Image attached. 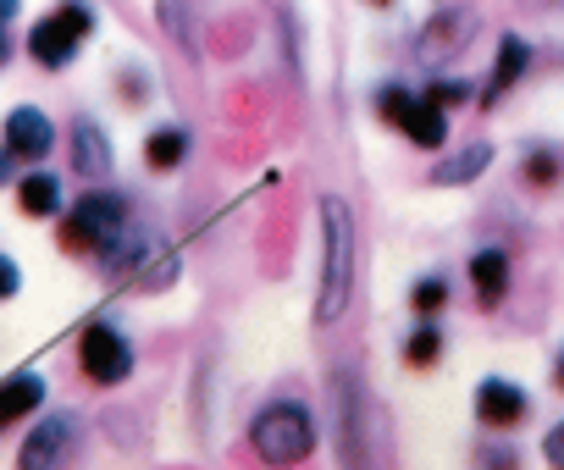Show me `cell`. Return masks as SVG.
Wrapping results in <instances>:
<instances>
[{
  "label": "cell",
  "mask_w": 564,
  "mask_h": 470,
  "mask_svg": "<svg viewBox=\"0 0 564 470\" xmlns=\"http://www.w3.org/2000/svg\"><path fill=\"white\" fill-rule=\"evenodd\" d=\"M333 431H338V464L344 470H377V404H371V387L355 365H338L333 382Z\"/></svg>",
  "instance_id": "cell-2"
},
{
  "label": "cell",
  "mask_w": 564,
  "mask_h": 470,
  "mask_svg": "<svg viewBox=\"0 0 564 470\" xmlns=\"http://www.w3.org/2000/svg\"><path fill=\"white\" fill-rule=\"evenodd\" d=\"M553 387H558V393H564V349H558V354H553Z\"/></svg>",
  "instance_id": "cell-29"
},
{
  "label": "cell",
  "mask_w": 564,
  "mask_h": 470,
  "mask_svg": "<svg viewBox=\"0 0 564 470\" xmlns=\"http://www.w3.org/2000/svg\"><path fill=\"white\" fill-rule=\"evenodd\" d=\"M476 34H481V18H476L470 7H448V12H437V18L421 29V40H415V62H421V67L459 62L465 45H470Z\"/></svg>",
  "instance_id": "cell-8"
},
{
  "label": "cell",
  "mask_w": 564,
  "mask_h": 470,
  "mask_svg": "<svg viewBox=\"0 0 564 470\" xmlns=\"http://www.w3.org/2000/svg\"><path fill=\"white\" fill-rule=\"evenodd\" d=\"M0 62H7V23H0Z\"/></svg>",
  "instance_id": "cell-31"
},
{
  "label": "cell",
  "mask_w": 564,
  "mask_h": 470,
  "mask_svg": "<svg viewBox=\"0 0 564 470\" xmlns=\"http://www.w3.org/2000/svg\"><path fill=\"white\" fill-rule=\"evenodd\" d=\"M355 299V210L338 194H322V283H316V327H333Z\"/></svg>",
  "instance_id": "cell-1"
},
{
  "label": "cell",
  "mask_w": 564,
  "mask_h": 470,
  "mask_svg": "<svg viewBox=\"0 0 564 470\" xmlns=\"http://www.w3.org/2000/svg\"><path fill=\"white\" fill-rule=\"evenodd\" d=\"M18 7H23V0H0V23H12V18H18Z\"/></svg>",
  "instance_id": "cell-30"
},
{
  "label": "cell",
  "mask_w": 564,
  "mask_h": 470,
  "mask_svg": "<svg viewBox=\"0 0 564 470\" xmlns=\"http://www.w3.org/2000/svg\"><path fill=\"white\" fill-rule=\"evenodd\" d=\"M520 183L536 188V194L558 188V183H564V150H558V144H525V155H520Z\"/></svg>",
  "instance_id": "cell-20"
},
{
  "label": "cell",
  "mask_w": 564,
  "mask_h": 470,
  "mask_svg": "<svg viewBox=\"0 0 564 470\" xmlns=\"http://www.w3.org/2000/svg\"><path fill=\"white\" fill-rule=\"evenodd\" d=\"M67 139H73L67 155H73V172H78V177H95V183L111 177V133H106L95 117H73V133H67Z\"/></svg>",
  "instance_id": "cell-11"
},
{
  "label": "cell",
  "mask_w": 564,
  "mask_h": 470,
  "mask_svg": "<svg viewBox=\"0 0 564 470\" xmlns=\"http://www.w3.org/2000/svg\"><path fill=\"white\" fill-rule=\"evenodd\" d=\"M0 183H18V155L0 144Z\"/></svg>",
  "instance_id": "cell-28"
},
{
  "label": "cell",
  "mask_w": 564,
  "mask_h": 470,
  "mask_svg": "<svg viewBox=\"0 0 564 470\" xmlns=\"http://www.w3.org/2000/svg\"><path fill=\"white\" fill-rule=\"evenodd\" d=\"M399 133H404L415 150H443V144H448V111H443V106H432V100L421 95V100L404 111Z\"/></svg>",
  "instance_id": "cell-18"
},
{
  "label": "cell",
  "mask_w": 564,
  "mask_h": 470,
  "mask_svg": "<svg viewBox=\"0 0 564 470\" xmlns=\"http://www.w3.org/2000/svg\"><path fill=\"white\" fill-rule=\"evenodd\" d=\"M249 442L271 470H294L300 459L316 453V415L300 398H271L254 420H249Z\"/></svg>",
  "instance_id": "cell-3"
},
{
  "label": "cell",
  "mask_w": 564,
  "mask_h": 470,
  "mask_svg": "<svg viewBox=\"0 0 564 470\" xmlns=\"http://www.w3.org/2000/svg\"><path fill=\"white\" fill-rule=\"evenodd\" d=\"M188 150H194V133H188L183 122L150 128V139H144V166H150V172H177V166L188 161Z\"/></svg>",
  "instance_id": "cell-19"
},
{
  "label": "cell",
  "mask_w": 564,
  "mask_h": 470,
  "mask_svg": "<svg viewBox=\"0 0 564 470\" xmlns=\"http://www.w3.org/2000/svg\"><path fill=\"white\" fill-rule=\"evenodd\" d=\"M122 221H133V199L117 194V188H95V194H78L73 210H62V227L56 239L67 255H95L106 232H117Z\"/></svg>",
  "instance_id": "cell-4"
},
{
  "label": "cell",
  "mask_w": 564,
  "mask_h": 470,
  "mask_svg": "<svg viewBox=\"0 0 564 470\" xmlns=\"http://www.w3.org/2000/svg\"><path fill=\"white\" fill-rule=\"evenodd\" d=\"M476 459H481V470H520V448L514 442H487Z\"/></svg>",
  "instance_id": "cell-25"
},
{
  "label": "cell",
  "mask_w": 564,
  "mask_h": 470,
  "mask_svg": "<svg viewBox=\"0 0 564 470\" xmlns=\"http://www.w3.org/2000/svg\"><path fill=\"white\" fill-rule=\"evenodd\" d=\"M415 100H421V95H415L410 84H382V89H377V117L399 128V122H404V111H410Z\"/></svg>",
  "instance_id": "cell-24"
},
{
  "label": "cell",
  "mask_w": 564,
  "mask_h": 470,
  "mask_svg": "<svg viewBox=\"0 0 564 470\" xmlns=\"http://www.w3.org/2000/svg\"><path fill=\"white\" fill-rule=\"evenodd\" d=\"M78 437H84V426H78L73 409L40 415V420L29 426L23 448H18V470H67L73 453H78Z\"/></svg>",
  "instance_id": "cell-7"
},
{
  "label": "cell",
  "mask_w": 564,
  "mask_h": 470,
  "mask_svg": "<svg viewBox=\"0 0 564 470\" xmlns=\"http://www.w3.org/2000/svg\"><path fill=\"white\" fill-rule=\"evenodd\" d=\"M0 144H7L18 161H45L56 150V122L40 111V106H12L7 111V128H0Z\"/></svg>",
  "instance_id": "cell-10"
},
{
  "label": "cell",
  "mask_w": 564,
  "mask_h": 470,
  "mask_svg": "<svg viewBox=\"0 0 564 470\" xmlns=\"http://www.w3.org/2000/svg\"><path fill=\"white\" fill-rule=\"evenodd\" d=\"M78 365H84V376L100 382V387L128 382V376H133V343H128V332H122L111 316L89 321V327L78 332Z\"/></svg>",
  "instance_id": "cell-6"
},
{
  "label": "cell",
  "mask_w": 564,
  "mask_h": 470,
  "mask_svg": "<svg viewBox=\"0 0 564 470\" xmlns=\"http://www.w3.org/2000/svg\"><path fill=\"white\" fill-rule=\"evenodd\" d=\"M199 18H205V0H155L161 34H166L177 51H188V56H199Z\"/></svg>",
  "instance_id": "cell-16"
},
{
  "label": "cell",
  "mask_w": 564,
  "mask_h": 470,
  "mask_svg": "<svg viewBox=\"0 0 564 470\" xmlns=\"http://www.w3.org/2000/svg\"><path fill=\"white\" fill-rule=\"evenodd\" d=\"M95 7L89 0H62V7H51L40 23H34V34H29V56L45 67V73H62L73 56H78V45L95 34Z\"/></svg>",
  "instance_id": "cell-5"
},
{
  "label": "cell",
  "mask_w": 564,
  "mask_h": 470,
  "mask_svg": "<svg viewBox=\"0 0 564 470\" xmlns=\"http://www.w3.org/2000/svg\"><path fill=\"white\" fill-rule=\"evenodd\" d=\"M18 294H23V266L12 255H0V305L18 299Z\"/></svg>",
  "instance_id": "cell-26"
},
{
  "label": "cell",
  "mask_w": 564,
  "mask_h": 470,
  "mask_svg": "<svg viewBox=\"0 0 564 470\" xmlns=\"http://www.w3.org/2000/svg\"><path fill=\"white\" fill-rule=\"evenodd\" d=\"M487 166H492V144L476 139V144H459V150L437 155V161H432V183H437V188H465V183H476Z\"/></svg>",
  "instance_id": "cell-15"
},
{
  "label": "cell",
  "mask_w": 564,
  "mask_h": 470,
  "mask_svg": "<svg viewBox=\"0 0 564 470\" xmlns=\"http://www.w3.org/2000/svg\"><path fill=\"white\" fill-rule=\"evenodd\" d=\"M40 404H45V376H40V371L0 376V431H12L18 420H29Z\"/></svg>",
  "instance_id": "cell-14"
},
{
  "label": "cell",
  "mask_w": 564,
  "mask_h": 470,
  "mask_svg": "<svg viewBox=\"0 0 564 470\" xmlns=\"http://www.w3.org/2000/svg\"><path fill=\"white\" fill-rule=\"evenodd\" d=\"M443 349H448V332H443L437 316H421V321L410 327V338H404V360H410L415 371H432V365L443 360Z\"/></svg>",
  "instance_id": "cell-21"
},
{
  "label": "cell",
  "mask_w": 564,
  "mask_h": 470,
  "mask_svg": "<svg viewBox=\"0 0 564 470\" xmlns=\"http://www.w3.org/2000/svg\"><path fill=\"white\" fill-rule=\"evenodd\" d=\"M371 7H399V0H371Z\"/></svg>",
  "instance_id": "cell-32"
},
{
  "label": "cell",
  "mask_w": 564,
  "mask_h": 470,
  "mask_svg": "<svg viewBox=\"0 0 564 470\" xmlns=\"http://www.w3.org/2000/svg\"><path fill=\"white\" fill-rule=\"evenodd\" d=\"M525 67H531V45H525L520 34H503V40H498V67H492L487 89H476V106H481V111H492V106L520 84V73H525Z\"/></svg>",
  "instance_id": "cell-12"
},
{
  "label": "cell",
  "mask_w": 564,
  "mask_h": 470,
  "mask_svg": "<svg viewBox=\"0 0 564 470\" xmlns=\"http://www.w3.org/2000/svg\"><path fill=\"white\" fill-rule=\"evenodd\" d=\"M410 305H415V316H437V310L448 305V277H443V272H426V277H415V288H410Z\"/></svg>",
  "instance_id": "cell-22"
},
{
  "label": "cell",
  "mask_w": 564,
  "mask_h": 470,
  "mask_svg": "<svg viewBox=\"0 0 564 470\" xmlns=\"http://www.w3.org/2000/svg\"><path fill=\"white\" fill-rule=\"evenodd\" d=\"M542 459H547L553 470H564V420L547 426V437H542Z\"/></svg>",
  "instance_id": "cell-27"
},
{
  "label": "cell",
  "mask_w": 564,
  "mask_h": 470,
  "mask_svg": "<svg viewBox=\"0 0 564 470\" xmlns=\"http://www.w3.org/2000/svg\"><path fill=\"white\" fill-rule=\"evenodd\" d=\"M465 272H470V283H476V305H481V310L503 305V294H509V255H503V250H476Z\"/></svg>",
  "instance_id": "cell-17"
},
{
  "label": "cell",
  "mask_w": 564,
  "mask_h": 470,
  "mask_svg": "<svg viewBox=\"0 0 564 470\" xmlns=\"http://www.w3.org/2000/svg\"><path fill=\"white\" fill-rule=\"evenodd\" d=\"M421 95H426L432 106H443V111H454V106H476V84H465V78H432Z\"/></svg>",
  "instance_id": "cell-23"
},
{
  "label": "cell",
  "mask_w": 564,
  "mask_h": 470,
  "mask_svg": "<svg viewBox=\"0 0 564 470\" xmlns=\"http://www.w3.org/2000/svg\"><path fill=\"white\" fill-rule=\"evenodd\" d=\"M12 188H18V210H23L29 221H51V216L67 210V188H62L56 172H23Z\"/></svg>",
  "instance_id": "cell-13"
},
{
  "label": "cell",
  "mask_w": 564,
  "mask_h": 470,
  "mask_svg": "<svg viewBox=\"0 0 564 470\" xmlns=\"http://www.w3.org/2000/svg\"><path fill=\"white\" fill-rule=\"evenodd\" d=\"M470 409H476V420L487 431H514L531 415V393L520 382H509V376H481L476 393H470Z\"/></svg>",
  "instance_id": "cell-9"
}]
</instances>
